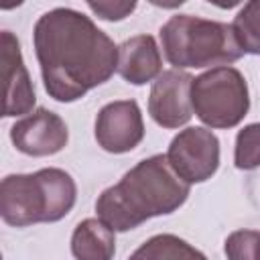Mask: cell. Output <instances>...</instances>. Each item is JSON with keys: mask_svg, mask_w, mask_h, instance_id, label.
<instances>
[{"mask_svg": "<svg viewBox=\"0 0 260 260\" xmlns=\"http://www.w3.org/2000/svg\"><path fill=\"white\" fill-rule=\"evenodd\" d=\"M118 73L132 85H144L162 73V55L152 35L130 37L118 47Z\"/></svg>", "mask_w": 260, "mask_h": 260, "instance_id": "11", "label": "cell"}, {"mask_svg": "<svg viewBox=\"0 0 260 260\" xmlns=\"http://www.w3.org/2000/svg\"><path fill=\"white\" fill-rule=\"evenodd\" d=\"M191 108L207 128H236L250 110L246 77L232 65L199 73L191 81Z\"/></svg>", "mask_w": 260, "mask_h": 260, "instance_id": "5", "label": "cell"}, {"mask_svg": "<svg viewBox=\"0 0 260 260\" xmlns=\"http://www.w3.org/2000/svg\"><path fill=\"white\" fill-rule=\"evenodd\" d=\"M77 201L73 177L57 167L6 175L0 183V217L12 228L55 223Z\"/></svg>", "mask_w": 260, "mask_h": 260, "instance_id": "3", "label": "cell"}, {"mask_svg": "<svg viewBox=\"0 0 260 260\" xmlns=\"http://www.w3.org/2000/svg\"><path fill=\"white\" fill-rule=\"evenodd\" d=\"M234 165L240 171H252L260 167V122L238 130L234 144Z\"/></svg>", "mask_w": 260, "mask_h": 260, "instance_id": "15", "label": "cell"}, {"mask_svg": "<svg viewBox=\"0 0 260 260\" xmlns=\"http://www.w3.org/2000/svg\"><path fill=\"white\" fill-rule=\"evenodd\" d=\"M116 232L102 219H81L71 234V254L75 260H114Z\"/></svg>", "mask_w": 260, "mask_h": 260, "instance_id": "12", "label": "cell"}, {"mask_svg": "<svg viewBox=\"0 0 260 260\" xmlns=\"http://www.w3.org/2000/svg\"><path fill=\"white\" fill-rule=\"evenodd\" d=\"M128 260H207V256L175 234H156L140 244Z\"/></svg>", "mask_w": 260, "mask_h": 260, "instance_id": "13", "label": "cell"}, {"mask_svg": "<svg viewBox=\"0 0 260 260\" xmlns=\"http://www.w3.org/2000/svg\"><path fill=\"white\" fill-rule=\"evenodd\" d=\"M160 47L175 69H213L236 63L244 53L228 22L175 14L158 30Z\"/></svg>", "mask_w": 260, "mask_h": 260, "instance_id": "4", "label": "cell"}, {"mask_svg": "<svg viewBox=\"0 0 260 260\" xmlns=\"http://www.w3.org/2000/svg\"><path fill=\"white\" fill-rule=\"evenodd\" d=\"M189 191L191 185L173 171L167 154H152L98 195L95 213L112 232H128L150 217L177 211Z\"/></svg>", "mask_w": 260, "mask_h": 260, "instance_id": "2", "label": "cell"}, {"mask_svg": "<svg viewBox=\"0 0 260 260\" xmlns=\"http://www.w3.org/2000/svg\"><path fill=\"white\" fill-rule=\"evenodd\" d=\"M234 37L248 55H260V0L246 2L232 22Z\"/></svg>", "mask_w": 260, "mask_h": 260, "instance_id": "14", "label": "cell"}, {"mask_svg": "<svg viewBox=\"0 0 260 260\" xmlns=\"http://www.w3.org/2000/svg\"><path fill=\"white\" fill-rule=\"evenodd\" d=\"M98 146L112 154L134 150L144 138V120L136 100H116L106 104L93 124Z\"/></svg>", "mask_w": 260, "mask_h": 260, "instance_id": "7", "label": "cell"}, {"mask_svg": "<svg viewBox=\"0 0 260 260\" xmlns=\"http://www.w3.org/2000/svg\"><path fill=\"white\" fill-rule=\"evenodd\" d=\"M87 8L102 20H108V22H116V20H124L126 16H130L134 10H136V2L134 0H89L87 2Z\"/></svg>", "mask_w": 260, "mask_h": 260, "instance_id": "17", "label": "cell"}, {"mask_svg": "<svg viewBox=\"0 0 260 260\" xmlns=\"http://www.w3.org/2000/svg\"><path fill=\"white\" fill-rule=\"evenodd\" d=\"M2 47V75H4V118L26 116L32 112L37 95L30 81V75L24 67L22 51L18 39L10 30H2L0 35Z\"/></svg>", "mask_w": 260, "mask_h": 260, "instance_id": "10", "label": "cell"}, {"mask_svg": "<svg viewBox=\"0 0 260 260\" xmlns=\"http://www.w3.org/2000/svg\"><path fill=\"white\" fill-rule=\"evenodd\" d=\"M10 140L14 148L26 156H51L67 146L69 128L59 114L37 108L14 122Z\"/></svg>", "mask_w": 260, "mask_h": 260, "instance_id": "8", "label": "cell"}, {"mask_svg": "<svg viewBox=\"0 0 260 260\" xmlns=\"http://www.w3.org/2000/svg\"><path fill=\"white\" fill-rule=\"evenodd\" d=\"M167 160L185 183H205L219 169V140L209 128L187 126L171 140Z\"/></svg>", "mask_w": 260, "mask_h": 260, "instance_id": "6", "label": "cell"}, {"mask_svg": "<svg viewBox=\"0 0 260 260\" xmlns=\"http://www.w3.org/2000/svg\"><path fill=\"white\" fill-rule=\"evenodd\" d=\"M228 260H260V232L236 230L223 242Z\"/></svg>", "mask_w": 260, "mask_h": 260, "instance_id": "16", "label": "cell"}, {"mask_svg": "<svg viewBox=\"0 0 260 260\" xmlns=\"http://www.w3.org/2000/svg\"><path fill=\"white\" fill-rule=\"evenodd\" d=\"M191 81L193 77L181 69H167L152 81L148 114L160 128L175 130L191 120Z\"/></svg>", "mask_w": 260, "mask_h": 260, "instance_id": "9", "label": "cell"}, {"mask_svg": "<svg viewBox=\"0 0 260 260\" xmlns=\"http://www.w3.org/2000/svg\"><path fill=\"white\" fill-rule=\"evenodd\" d=\"M45 91L61 104L81 100L118 71V47L79 10L53 8L32 28Z\"/></svg>", "mask_w": 260, "mask_h": 260, "instance_id": "1", "label": "cell"}]
</instances>
